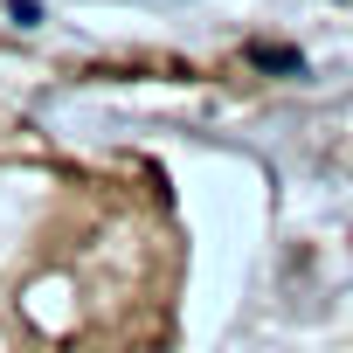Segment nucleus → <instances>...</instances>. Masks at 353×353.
Here are the masks:
<instances>
[{"instance_id": "1", "label": "nucleus", "mask_w": 353, "mask_h": 353, "mask_svg": "<svg viewBox=\"0 0 353 353\" xmlns=\"http://www.w3.org/2000/svg\"><path fill=\"white\" fill-rule=\"evenodd\" d=\"M188 229L145 159L0 118V353H166Z\"/></svg>"}]
</instances>
